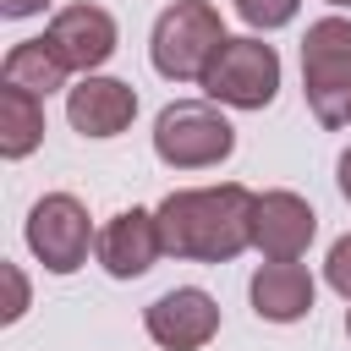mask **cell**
I'll list each match as a JSON object with an SVG mask.
<instances>
[{"mask_svg": "<svg viewBox=\"0 0 351 351\" xmlns=\"http://www.w3.org/2000/svg\"><path fill=\"white\" fill-rule=\"evenodd\" d=\"M159 241L170 258L192 263H230L241 247H252V192L225 181V186H192L170 192L159 208Z\"/></svg>", "mask_w": 351, "mask_h": 351, "instance_id": "cell-1", "label": "cell"}, {"mask_svg": "<svg viewBox=\"0 0 351 351\" xmlns=\"http://www.w3.org/2000/svg\"><path fill=\"white\" fill-rule=\"evenodd\" d=\"M302 93L324 126H351V22L324 16L302 38Z\"/></svg>", "mask_w": 351, "mask_h": 351, "instance_id": "cell-2", "label": "cell"}, {"mask_svg": "<svg viewBox=\"0 0 351 351\" xmlns=\"http://www.w3.org/2000/svg\"><path fill=\"white\" fill-rule=\"evenodd\" d=\"M219 44H225V22H219V11H214L208 0H176V5L159 11L148 55H154V71H159V77H170V82H192V77L208 71V60H214Z\"/></svg>", "mask_w": 351, "mask_h": 351, "instance_id": "cell-3", "label": "cell"}, {"mask_svg": "<svg viewBox=\"0 0 351 351\" xmlns=\"http://www.w3.org/2000/svg\"><path fill=\"white\" fill-rule=\"evenodd\" d=\"M230 148H236V126L214 104H203V99H176L154 121V154L165 165H176V170L219 165Z\"/></svg>", "mask_w": 351, "mask_h": 351, "instance_id": "cell-4", "label": "cell"}, {"mask_svg": "<svg viewBox=\"0 0 351 351\" xmlns=\"http://www.w3.org/2000/svg\"><path fill=\"white\" fill-rule=\"evenodd\" d=\"M197 82L208 88V99L230 110H263L280 93V55L263 38H225Z\"/></svg>", "mask_w": 351, "mask_h": 351, "instance_id": "cell-5", "label": "cell"}, {"mask_svg": "<svg viewBox=\"0 0 351 351\" xmlns=\"http://www.w3.org/2000/svg\"><path fill=\"white\" fill-rule=\"evenodd\" d=\"M88 236H93L88 208H82L71 192H49V197H38L33 214H27V247L38 252V263H44L49 274H71V269H82V258H88Z\"/></svg>", "mask_w": 351, "mask_h": 351, "instance_id": "cell-6", "label": "cell"}, {"mask_svg": "<svg viewBox=\"0 0 351 351\" xmlns=\"http://www.w3.org/2000/svg\"><path fill=\"white\" fill-rule=\"evenodd\" d=\"M143 324L165 351H197V346H208L219 335V307H214L208 291L181 285V291H165L159 302H148Z\"/></svg>", "mask_w": 351, "mask_h": 351, "instance_id": "cell-7", "label": "cell"}, {"mask_svg": "<svg viewBox=\"0 0 351 351\" xmlns=\"http://www.w3.org/2000/svg\"><path fill=\"white\" fill-rule=\"evenodd\" d=\"M318 230V214L296 192H252V247L263 258H302Z\"/></svg>", "mask_w": 351, "mask_h": 351, "instance_id": "cell-8", "label": "cell"}, {"mask_svg": "<svg viewBox=\"0 0 351 351\" xmlns=\"http://www.w3.org/2000/svg\"><path fill=\"white\" fill-rule=\"evenodd\" d=\"M44 38H49V49L71 66V71H93V66H104L110 55H115V16L104 11V5H66V11H55V22L44 27Z\"/></svg>", "mask_w": 351, "mask_h": 351, "instance_id": "cell-9", "label": "cell"}, {"mask_svg": "<svg viewBox=\"0 0 351 351\" xmlns=\"http://www.w3.org/2000/svg\"><path fill=\"white\" fill-rule=\"evenodd\" d=\"M66 115H71V126H77L82 137H115V132L132 126L137 93H132V82H121V77H82V82L66 93Z\"/></svg>", "mask_w": 351, "mask_h": 351, "instance_id": "cell-10", "label": "cell"}, {"mask_svg": "<svg viewBox=\"0 0 351 351\" xmlns=\"http://www.w3.org/2000/svg\"><path fill=\"white\" fill-rule=\"evenodd\" d=\"M159 252H165V241H159V219H154L148 208H126V214H115V219L99 230V263H104L115 280L148 274Z\"/></svg>", "mask_w": 351, "mask_h": 351, "instance_id": "cell-11", "label": "cell"}, {"mask_svg": "<svg viewBox=\"0 0 351 351\" xmlns=\"http://www.w3.org/2000/svg\"><path fill=\"white\" fill-rule=\"evenodd\" d=\"M252 313L269 324H296L313 313V274L296 258H269L252 274Z\"/></svg>", "mask_w": 351, "mask_h": 351, "instance_id": "cell-12", "label": "cell"}, {"mask_svg": "<svg viewBox=\"0 0 351 351\" xmlns=\"http://www.w3.org/2000/svg\"><path fill=\"white\" fill-rule=\"evenodd\" d=\"M44 143V104L27 88H0V154L5 159H27Z\"/></svg>", "mask_w": 351, "mask_h": 351, "instance_id": "cell-13", "label": "cell"}, {"mask_svg": "<svg viewBox=\"0 0 351 351\" xmlns=\"http://www.w3.org/2000/svg\"><path fill=\"white\" fill-rule=\"evenodd\" d=\"M66 60L49 49V38H27V44H16L11 55H5V82L11 88H27V93H55V88H66Z\"/></svg>", "mask_w": 351, "mask_h": 351, "instance_id": "cell-14", "label": "cell"}, {"mask_svg": "<svg viewBox=\"0 0 351 351\" xmlns=\"http://www.w3.org/2000/svg\"><path fill=\"white\" fill-rule=\"evenodd\" d=\"M302 0H236V16L247 27H285Z\"/></svg>", "mask_w": 351, "mask_h": 351, "instance_id": "cell-15", "label": "cell"}, {"mask_svg": "<svg viewBox=\"0 0 351 351\" xmlns=\"http://www.w3.org/2000/svg\"><path fill=\"white\" fill-rule=\"evenodd\" d=\"M324 280L351 302V236H340L335 247H329V263H324Z\"/></svg>", "mask_w": 351, "mask_h": 351, "instance_id": "cell-16", "label": "cell"}, {"mask_svg": "<svg viewBox=\"0 0 351 351\" xmlns=\"http://www.w3.org/2000/svg\"><path fill=\"white\" fill-rule=\"evenodd\" d=\"M0 274H5V285H11V307H5V324H11V318H22V307H27V285H22V274H16L11 263H5Z\"/></svg>", "mask_w": 351, "mask_h": 351, "instance_id": "cell-17", "label": "cell"}, {"mask_svg": "<svg viewBox=\"0 0 351 351\" xmlns=\"http://www.w3.org/2000/svg\"><path fill=\"white\" fill-rule=\"evenodd\" d=\"M49 0H0V11L5 16H33V11H44Z\"/></svg>", "mask_w": 351, "mask_h": 351, "instance_id": "cell-18", "label": "cell"}, {"mask_svg": "<svg viewBox=\"0 0 351 351\" xmlns=\"http://www.w3.org/2000/svg\"><path fill=\"white\" fill-rule=\"evenodd\" d=\"M340 192H346V197H351V148H346V154H340Z\"/></svg>", "mask_w": 351, "mask_h": 351, "instance_id": "cell-19", "label": "cell"}, {"mask_svg": "<svg viewBox=\"0 0 351 351\" xmlns=\"http://www.w3.org/2000/svg\"><path fill=\"white\" fill-rule=\"evenodd\" d=\"M346 335H351V313H346Z\"/></svg>", "mask_w": 351, "mask_h": 351, "instance_id": "cell-20", "label": "cell"}, {"mask_svg": "<svg viewBox=\"0 0 351 351\" xmlns=\"http://www.w3.org/2000/svg\"><path fill=\"white\" fill-rule=\"evenodd\" d=\"M329 5H351V0H329Z\"/></svg>", "mask_w": 351, "mask_h": 351, "instance_id": "cell-21", "label": "cell"}]
</instances>
